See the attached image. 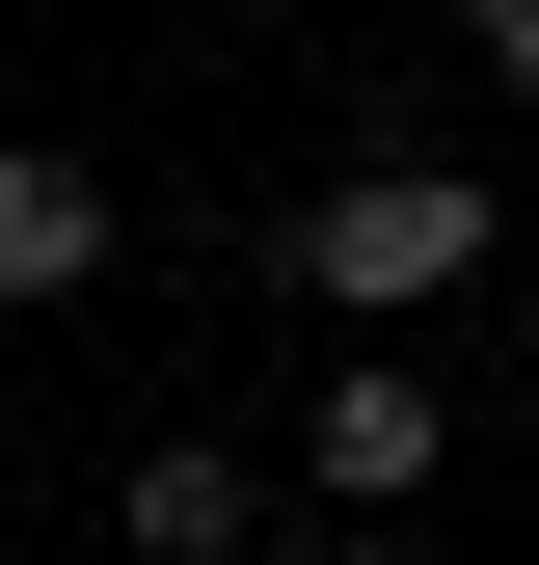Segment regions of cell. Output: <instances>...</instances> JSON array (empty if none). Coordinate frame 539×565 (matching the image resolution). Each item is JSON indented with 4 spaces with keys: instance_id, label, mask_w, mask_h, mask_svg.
Listing matches in <instances>:
<instances>
[{
    "instance_id": "cell-1",
    "label": "cell",
    "mask_w": 539,
    "mask_h": 565,
    "mask_svg": "<svg viewBox=\"0 0 539 565\" xmlns=\"http://www.w3.org/2000/svg\"><path fill=\"white\" fill-rule=\"evenodd\" d=\"M486 243H512V216H486V162H351V189H297V243H270V269H297L324 323H432Z\"/></svg>"
},
{
    "instance_id": "cell-2",
    "label": "cell",
    "mask_w": 539,
    "mask_h": 565,
    "mask_svg": "<svg viewBox=\"0 0 539 565\" xmlns=\"http://www.w3.org/2000/svg\"><path fill=\"white\" fill-rule=\"evenodd\" d=\"M458 484V404H432V350L404 323H351V377L297 404V512H432Z\"/></svg>"
},
{
    "instance_id": "cell-3",
    "label": "cell",
    "mask_w": 539,
    "mask_h": 565,
    "mask_svg": "<svg viewBox=\"0 0 539 565\" xmlns=\"http://www.w3.org/2000/svg\"><path fill=\"white\" fill-rule=\"evenodd\" d=\"M108 539H135V565H270V539H297V458H216V431H135V458H108Z\"/></svg>"
},
{
    "instance_id": "cell-4",
    "label": "cell",
    "mask_w": 539,
    "mask_h": 565,
    "mask_svg": "<svg viewBox=\"0 0 539 565\" xmlns=\"http://www.w3.org/2000/svg\"><path fill=\"white\" fill-rule=\"evenodd\" d=\"M108 162H82V135H0V323H54V297H108Z\"/></svg>"
},
{
    "instance_id": "cell-5",
    "label": "cell",
    "mask_w": 539,
    "mask_h": 565,
    "mask_svg": "<svg viewBox=\"0 0 539 565\" xmlns=\"http://www.w3.org/2000/svg\"><path fill=\"white\" fill-rule=\"evenodd\" d=\"M270 565H432V539H404V512H297Z\"/></svg>"
},
{
    "instance_id": "cell-6",
    "label": "cell",
    "mask_w": 539,
    "mask_h": 565,
    "mask_svg": "<svg viewBox=\"0 0 539 565\" xmlns=\"http://www.w3.org/2000/svg\"><path fill=\"white\" fill-rule=\"evenodd\" d=\"M458 54H486V82H512V108H539V0H458Z\"/></svg>"
}]
</instances>
